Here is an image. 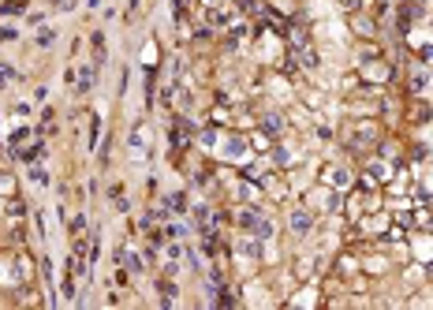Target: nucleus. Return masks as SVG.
Masks as SVG:
<instances>
[{
	"label": "nucleus",
	"mask_w": 433,
	"mask_h": 310,
	"mask_svg": "<svg viewBox=\"0 0 433 310\" xmlns=\"http://www.w3.org/2000/svg\"><path fill=\"white\" fill-rule=\"evenodd\" d=\"M262 191H265V198H273V202H288V198H291L288 176H280V172H269V168H265V176H262Z\"/></svg>",
	"instance_id": "0eeeda50"
},
{
	"label": "nucleus",
	"mask_w": 433,
	"mask_h": 310,
	"mask_svg": "<svg viewBox=\"0 0 433 310\" xmlns=\"http://www.w3.org/2000/svg\"><path fill=\"white\" fill-rule=\"evenodd\" d=\"M12 79H15V71L8 68V64H0V90H4L8 83H12Z\"/></svg>",
	"instance_id": "4be33fe9"
},
{
	"label": "nucleus",
	"mask_w": 433,
	"mask_h": 310,
	"mask_svg": "<svg viewBox=\"0 0 433 310\" xmlns=\"http://www.w3.org/2000/svg\"><path fill=\"white\" fill-rule=\"evenodd\" d=\"M209 120H213V124H228V120H232V113H228V108H213Z\"/></svg>",
	"instance_id": "412c9836"
},
{
	"label": "nucleus",
	"mask_w": 433,
	"mask_h": 310,
	"mask_svg": "<svg viewBox=\"0 0 433 310\" xmlns=\"http://www.w3.org/2000/svg\"><path fill=\"white\" fill-rule=\"evenodd\" d=\"M15 284H23V280H19V273H15L12 254H0V288H15Z\"/></svg>",
	"instance_id": "ddd939ff"
},
{
	"label": "nucleus",
	"mask_w": 433,
	"mask_h": 310,
	"mask_svg": "<svg viewBox=\"0 0 433 310\" xmlns=\"http://www.w3.org/2000/svg\"><path fill=\"white\" fill-rule=\"evenodd\" d=\"M392 224V213H381V209H374V213H366L363 221H358V232L363 235H385Z\"/></svg>",
	"instance_id": "9d476101"
},
{
	"label": "nucleus",
	"mask_w": 433,
	"mask_h": 310,
	"mask_svg": "<svg viewBox=\"0 0 433 310\" xmlns=\"http://www.w3.org/2000/svg\"><path fill=\"white\" fill-rule=\"evenodd\" d=\"M314 209H310L307 202H302V206H296V209H291V213H288V228H291V235H299V240H302V235H310V232H314Z\"/></svg>",
	"instance_id": "6e6552de"
},
{
	"label": "nucleus",
	"mask_w": 433,
	"mask_h": 310,
	"mask_svg": "<svg viewBox=\"0 0 433 310\" xmlns=\"http://www.w3.org/2000/svg\"><path fill=\"white\" fill-rule=\"evenodd\" d=\"M288 303H291V307H318V303H321V288H318V280H310L307 288H299L296 296L288 299Z\"/></svg>",
	"instance_id": "f8f14e48"
},
{
	"label": "nucleus",
	"mask_w": 433,
	"mask_h": 310,
	"mask_svg": "<svg viewBox=\"0 0 433 310\" xmlns=\"http://www.w3.org/2000/svg\"><path fill=\"white\" fill-rule=\"evenodd\" d=\"M213 153L217 161H224V165H251L254 161V150H251V142H247V135H239V131H217V142H213Z\"/></svg>",
	"instance_id": "f257e3e1"
},
{
	"label": "nucleus",
	"mask_w": 433,
	"mask_h": 310,
	"mask_svg": "<svg viewBox=\"0 0 433 310\" xmlns=\"http://www.w3.org/2000/svg\"><path fill=\"white\" fill-rule=\"evenodd\" d=\"M161 60V49H157V45H146V49H142V64H146V68H153V64H157Z\"/></svg>",
	"instance_id": "6ab92c4d"
},
{
	"label": "nucleus",
	"mask_w": 433,
	"mask_h": 310,
	"mask_svg": "<svg viewBox=\"0 0 433 310\" xmlns=\"http://www.w3.org/2000/svg\"><path fill=\"white\" fill-rule=\"evenodd\" d=\"M358 269H363V277H385L392 269V258L381 251H363L358 254Z\"/></svg>",
	"instance_id": "423d86ee"
},
{
	"label": "nucleus",
	"mask_w": 433,
	"mask_h": 310,
	"mask_svg": "<svg viewBox=\"0 0 433 310\" xmlns=\"http://www.w3.org/2000/svg\"><path fill=\"white\" fill-rule=\"evenodd\" d=\"M52 41H57V26H41V30L34 34V45H38V49H49Z\"/></svg>",
	"instance_id": "f3484780"
},
{
	"label": "nucleus",
	"mask_w": 433,
	"mask_h": 310,
	"mask_svg": "<svg viewBox=\"0 0 433 310\" xmlns=\"http://www.w3.org/2000/svg\"><path fill=\"white\" fill-rule=\"evenodd\" d=\"M273 57H280V38H276L273 30H265L262 34V60L273 64Z\"/></svg>",
	"instance_id": "2eb2a0df"
},
{
	"label": "nucleus",
	"mask_w": 433,
	"mask_h": 310,
	"mask_svg": "<svg viewBox=\"0 0 433 310\" xmlns=\"http://www.w3.org/2000/svg\"><path fill=\"white\" fill-rule=\"evenodd\" d=\"M12 262H15V273H19V280H23V284H30V280H34V258H30L26 251H15Z\"/></svg>",
	"instance_id": "4468645a"
},
{
	"label": "nucleus",
	"mask_w": 433,
	"mask_h": 310,
	"mask_svg": "<svg viewBox=\"0 0 433 310\" xmlns=\"http://www.w3.org/2000/svg\"><path fill=\"white\" fill-rule=\"evenodd\" d=\"M347 19H352V30L358 34V38H374L377 34V23H374V15H370V8H358V12H347Z\"/></svg>",
	"instance_id": "9b49d317"
},
{
	"label": "nucleus",
	"mask_w": 433,
	"mask_h": 310,
	"mask_svg": "<svg viewBox=\"0 0 433 310\" xmlns=\"http://www.w3.org/2000/svg\"><path fill=\"white\" fill-rule=\"evenodd\" d=\"M344 142L355 146V150H366V146H377L381 142V124L377 120H355L344 127Z\"/></svg>",
	"instance_id": "f03ea898"
},
{
	"label": "nucleus",
	"mask_w": 433,
	"mask_h": 310,
	"mask_svg": "<svg viewBox=\"0 0 433 310\" xmlns=\"http://www.w3.org/2000/svg\"><path fill=\"white\" fill-rule=\"evenodd\" d=\"M403 280H407L411 288H422V284H426V266H422V262H414V258H411V266L403 269Z\"/></svg>",
	"instance_id": "dca6fc26"
},
{
	"label": "nucleus",
	"mask_w": 433,
	"mask_h": 310,
	"mask_svg": "<svg viewBox=\"0 0 433 310\" xmlns=\"http://www.w3.org/2000/svg\"><path fill=\"white\" fill-rule=\"evenodd\" d=\"M150 142H153L150 124H135L131 135H127V153H131V161H138V165H142L146 153H150Z\"/></svg>",
	"instance_id": "39448f33"
},
{
	"label": "nucleus",
	"mask_w": 433,
	"mask_h": 310,
	"mask_svg": "<svg viewBox=\"0 0 433 310\" xmlns=\"http://www.w3.org/2000/svg\"><path fill=\"white\" fill-rule=\"evenodd\" d=\"M82 228H86V217L75 213V217H71V235H82Z\"/></svg>",
	"instance_id": "5701e85b"
},
{
	"label": "nucleus",
	"mask_w": 433,
	"mask_h": 310,
	"mask_svg": "<svg viewBox=\"0 0 433 310\" xmlns=\"http://www.w3.org/2000/svg\"><path fill=\"white\" fill-rule=\"evenodd\" d=\"M30 180L38 187H49V172H45V168H30Z\"/></svg>",
	"instance_id": "aec40b11"
},
{
	"label": "nucleus",
	"mask_w": 433,
	"mask_h": 310,
	"mask_svg": "<svg viewBox=\"0 0 433 310\" xmlns=\"http://www.w3.org/2000/svg\"><path fill=\"white\" fill-rule=\"evenodd\" d=\"M358 79H363L366 86H385V83L392 79V68H389L381 57H370V60L358 64Z\"/></svg>",
	"instance_id": "20e7f679"
},
{
	"label": "nucleus",
	"mask_w": 433,
	"mask_h": 310,
	"mask_svg": "<svg viewBox=\"0 0 433 310\" xmlns=\"http://www.w3.org/2000/svg\"><path fill=\"white\" fill-rule=\"evenodd\" d=\"M411 258L414 262H422V266H430L433 262V228H426V232H418V235H411Z\"/></svg>",
	"instance_id": "1a4fd4ad"
},
{
	"label": "nucleus",
	"mask_w": 433,
	"mask_h": 310,
	"mask_svg": "<svg viewBox=\"0 0 433 310\" xmlns=\"http://www.w3.org/2000/svg\"><path fill=\"white\" fill-rule=\"evenodd\" d=\"M318 184H325V187H333V191H352L355 184V172L347 168V165H340V161H325V165L318 168Z\"/></svg>",
	"instance_id": "7ed1b4c3"
},
{
	"label": "nucleus",
	"mask_w": 433,
	"mask_h": 310,
	"mask_svg": "<svg viewBox=\"0 0 433 310\" xmlns=\"http://www.w3.org/2000/svg\"><path fill=\"white\" fill-rule=\"evenodd\" d=\"M15 187L19 184H15L12 172H0V198H15Z\"/></svg>",
	"instance_id": "a211bd4d"
}]
</instances>
